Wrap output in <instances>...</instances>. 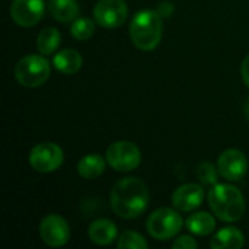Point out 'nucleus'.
<instances>
[{
    "mask_svg": "<svg viewBox=\"0 0 249 249\" xmlns=\"http://www.w3.org/2000/svg\"><path fill=\"white\" fill-rule=\"evenodd\" d=\"M130 38L133 44L142 51L155 50L163 34L162 16L158 10H140L137 12L130 22Z\"/></svg>",
    "mask_w": 249,
    "mask_h": 249,
    "instance_id": "2",
    "label": "nucleus"
},
{
    "mask_svg": "<svg viewBox=\"0 0 249 249\" xmlns=\"http://www.w3.org/2000/svg\"><path fill=\"white\" fill-rule=\"evenodd\" d=\"M241 74H242V80L245 82V85L249 88V54L244 58V61H242Z\"/></svg>",
    "mask_w": 249,
    "mask_h": 249,
    "instance_id": "24",
    "label": "nucleus"
},
{
    "mask_svg": "<svg viewBox=\"0 0 249 249\" xmlns=\"http://www.w3.org/2000/svg\"><path fill=\"white\" fill-rule=\"evenodd\" d=\"M63 150L55 143H39L29 153L31 166L41 174H48L58 169L63 163Z\"/></svg>",
    "mask_w": 249,
    "mask_h": 249,
    "instance_id": "7",
    "label": "nucleus"
},
{
    "mask_svg": "<svg viewBox=\"0 0 249 249\" xmlns=\"http://www.w3.org/2000/svg\"><path fill=\"white\" fill-rule=\"evenodd\" d=\"M117 226L114 225V222L108 220V219H98L95 222L90 223L88 235L89 239L96 244V245H109L117 239Z\"/></svg>",
    "mask_w": 249,
    "mask_h": 249,
    "instance_id": "13",
    "label": "nucleus"
},
{
    "mask_svg": "<svg viewBox=\"0 0 249 249\" xmlns=\"http://www.w3.org/2000/svg\"><path fill=\"white\" fill-rule=\"evenodd\" d=\"M117 247L120 249H146L149 247V244L140 233L127 231L120 236Z\"/></svg>",
    "mask_w": 249,
    "mask_h": 249,
    "instance_id": "21",
    "label": "nucleus"
},
{
    "mask_svg": "<svg viewBox=\"0 0 249 249\" xmlns=\"http://www.w3.org/2000/svg\"><path fill=\"white\" fill-rule=\"evenodd\" d=\"M60 42H61V35H60L58 29L53 28V26H48V28H44L38 34L36 50L42 55H50V54H53L58 48Z\"/></svg>",
    "mask_w": 249,
    "mask_h": 249,
    "instance_id": "19",
    "label": "nucleus"
},
{
    "mask_svg": "<svg viewBox=\"0 0 249 249\" xmlns=\"http://www.w3.org/2000/svg\"><path fill=\"white\" fill-rule=\"evenodd\" d=\"M217 172L219 171H216V168L212 163H209V162H203L198 166V171H197L200 181L203 184H206V185H214L216 184V181H217Z\"/></svg>",
    "mask_w": 249,
    "mask_h": 249,
    "instance_id": "22",
    "label": "nucleus"
},
{
    "mask_svg": "<svg viewBox=\"0 0 249 249\" xmlns=\"http://www.w3.org/2000/svg\"><path fill=\"white\" fill-rule=\"evenodd\" d=\"M245 114H247V117L249 118V98L248 101L245 102Z\"/></svg>",
    "mask_w": 249,
    "mask_h": 249,
    "instance_id": "26",
    "label": "nucleus"
},
{
    "mask_svg": "<svg viewBox=\"0 0 249 249\" xmlns=\"http://www.w3.org/2000/svg\"><path fill=\"white\" fill-rule=\"evenodd\" d=\"M198 247V244L196 242V239L194 238H191V236H187V235H184V236H179L174 244H172V248L174 249H188V248H197Z\"/></svg>",
    "mask_w": 249,
    "mask_h": 249,
    "instance_id": "23",
    "label": "nucleus"
},
{
    "mask_svg": "<svg viewBox=\"0 0 249 249\" xmlns=\"http://www.w3.org/2000/svg\"><path fill=\"white\" fill-rule=\"evenodd\" d=\"M175 210L163 207L155 210L149 216L146 228L152 238H155L156 241H168L175 238L181 232L184 220L181 214Z\"/></svg>",
    "mask_w": 249,
    "mask_h": 249,
    "instance_id": "5",
    "label": "nucleus"
},
{
    "mask_svg": "<svg viewBox=\"0 0 249 249\" xmlns=\"http://www.w3.org/2000/svg\"><path fill=\"white\" fill-rule=\"evenodd\" d=\"M128 16V7L124 0H99L93 9V18L98 25L107 29L121 26Z\"/></svg>",
    "mask_w": 249,
    "mask_h": 249,
    "instance_id": "8",
    "label": "nucleus"
},
{
    "mask_svg": "<svg viewBox=\"0 0 249 249\" xmlns=\"http://www.w3.org/2000/svg\"><path fill=\"white\" fill-rule=\"evenodd\" d=\"M217 171L228 181H241L248 172L247 156L238 149H228L219 156Z\"/></svg>",
    "mask_w": 249,
    "mask_h": 249,
    "instance_id": "11",
    "label": "nucleus"
},
{
    "mask_svg": "<svg viewBox=\"0 0 249 249\" xmlns=\"http://www.w3.org/2000/svg\"><path fill=\"white\" fill-rule=\"evenodd\" d=\"M70 32H71V35L77 41H86V39H89L93 35L95 23L89 18H77V19L73 20Z\"/></svg>",
    "mask_w": 249,
    "mask_h": 249,
    "instance_id": "20",
    "label": "nucleus"
},
{
    "mask_svg": "<svg viewBox=\"0 0 249 249\" xmlns=\"http://www.w3.org/2000/svg\"><path fill=\"white\" fill-rule=\"evenodd\" d=\"M107 162L112 169L118 172H130L140 165L142 152L131 142H115L109 144L107 150Z\"/></svg>",
    "mask_w": 249,
    "mask_h": 249,
    "instance_id": "6",
    "label": "nucleus"
},
{
    "mask_svg": "<svg viewBox=\"0 0 249 249\" xmlns=\"http://www.w3.org/2000/svg\"><path fill=\"white\" fill-rule=\"evenodd\" d=\"M207 198L213 213L226 223L238 222L245 214V198L239 188L231 184H214Z\"/></svg>",
    "mask_w": 249,
    "mask_h": 249,
    "instance_id": "3",
    "label": "nucleus"
},
{
    "mask_svg": "<svg viewBox=\"0 0 249 249\" xmlns=\"http://www.w3.org/2000/svg\"><path fill=\"white\" fill-rule=\"evenodd\" d=\"M105 171V159L98 153H89L83 156L77 163V172L85 179H95Z\"/></svg>",
    "mask_w": 249,
    "mask_h": 249,
    "instance_id": "17",
    "label": "nucleus"
},
{
    "mask_svg": "<svg viewBox=\"0 0 249 249\" xmlns=\"http://www.w3.org/2000/svg\"><path fill=\"white\" fill-rule=\"evenodd\" d=\"M10 18L23 28L36 25L45 12L44 0H13L10 4Z\"/></svg>",
    "mask_w": 249,
    "mask_h": 249,
    "instance_id": "10",
    "label": "nucleus"
},
{
    "mask_svg": "<svg viewBox=\"0 0 249 249\" xmlns=\"http://www.w3.org/2000/svg\"><path fill=\"white\" fill-rule=\"evenodd\" d=\"M204 190L198 184H185L178 187L172 194V206L182 213L193 212L203 204Z\"/></svg>",
    "mask_w": 249,
    "mask_h": 249,
    "instance_id": "12",
    "label": "nucleus"
},
{
    "mask_svg": "<svg viewBox=\"0 0 249 249\" xmlns=\"http://www.w3.org/2000/svg\"><path fill=\"white\" fill-rule=\"evenodd\" d=\"M187 229L198 236H207L216 229V220L206 212H198L187 219Z\"/></svg>",
    "mask_w": 249,
    "mask_h": 249,
    "instance_id": "18",
    "label": "nucleus"
},
{
    "mask_svg": "<svg viewBox=\"0 0 249 249\" xmlns=\"http://www.w3.org/2000/svg\"><path fill=\"white\" fill-rule=\"evenodd\" d=\"M54 67L63 74H74L82 69L83 58L76 50H61L54 55Z\"/></svg>",
    "mask_w": 249,
    "mask_h": 249,
    "instance_id": "15",
    "label": "nucleus"
},
{
    "mask_svg": "<svg viewBox=\"0 0 249 249\" xmlns=\"http://www.w3.org/2000/svg\"><path fill=\"white\" fill-rule=\"evenodd\" d=\"M245 245V238L242 232L233 226L223 228L210 241V248L213 249H239Z\"/></svg>",
    "mask_w": 249,
    "mask_h": 249,
    "instance_id": "14",
    "label": "nucleus"
},
{
    "mask_svg": "<svg viewBox=\"0 0 249 249\" xmlns=\"http://www.w3.org/2000/svg\"><path fill=\"white\" fill-rule=\"evenodd\" d=\"M149 206L147 185L134 177L120 179L111 191V207L121 219H136Z\"/></svg>",
    "mask_w": 249,
    "mask_h": 249,
    "instance_id": "1",
    "label": "nucleus"
},
{
    "mask_svg": "<svg viewBox=\"0 0 249 249\" xmlns=\"http://www.w3.org/2000/svg\"><path fill=\"white\" fill-rule=\"evenodd\" d=\"M48 10L55 20L63 23L71 22L79 16V4L76 0H50Z\"/></svg>",
    "mask_w": 249,
    "mask_h": 249,
    "instance_id": "16",
    "label": "nucleus"
},
{
    "mask_svg": "<svg viewBox=\"0 0 249 249\" xmlns=\"http://www.w3.org/2000/svg\"><path fill=\"white\" fill-rule=\"evenodd\" d=\"M50 74L51 66L42 55H26L15 66V77L25 88H38L44 85Z\"/></svg>",
    "mask_w": 249,
    "mask_h": 249,
    "instance_id": "4",
    "label": "nucleus"
},
{
    "mask_svg": "<svg viewBox=\"0 0 249 249\" xmlns=\"http://www.w3.org/2000/svg\"><path fill=\"white\" fill-rule=\"evenodd\" d=\"M39 236L42 242L51 248L63 247L70 239L69 223L58 214H48L39 225Z\"/></svg>",
    "mask_w": 249,
    "mask_h": 249,
    "instance_id": "9",
    "label": "nucleus"
},
{
    "mask_svg": "<svg viewBox=\"0 0 249 249\" xmlns=\"http://www.w3.org/2000/svg\"><path fill=\"white\" fill-rule=\"evenodd\" d=\"M172 10H174V6H172V3H168V1L160 3V7L158 9L159 15H160L162 18H168V16L172 13Z\"/></svg>",
    "mask_w": 249,
    "mask_h": 249,
    "instance_id": "25",
    "label": "nucleus"
}]
</instances>
